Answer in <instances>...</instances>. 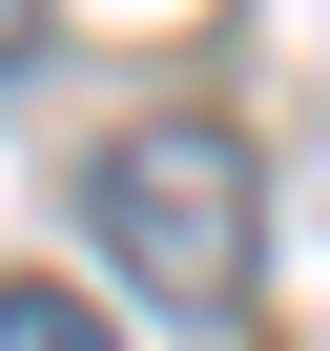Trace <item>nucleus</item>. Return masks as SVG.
<instances>
[{"label":"nucleus","mask_w":330,"mask_h":351,"mask_svg":"<svg viewBox=\"0 0 330 351\" xmlns=\"http://www.w3.org/2000/svg\"><path fill=\"white\" fill-rule=\"evenodd\" d=\"M83 228H103V269L144 289V310H248V145L227 124H124L103 165H83Z\"/></svg>","instance_id":"nucleus-1"},{"label":"nucleus","mask_w":330,"mask_h":351,"mask_svg":"<svg viewBox=\"0 0 330 351\" xmlns=\"http://www.w3.org/2000/svg\"><path fill=\"white\" fill-rule=\"evenodd\" d=\"M0 351H124V330H103L83 289H42V269H21V289H0Z\"/></svg>","instance_id":"nucleus-2"},{"label":"nucleus","mask_w":330,"mask_h":351,"mask_svg":"<svg viewBox=\"0 0 330 351\" xmlns=\"http://www.w3.org/2000/svg\"><path fill=\"white\" fill-rule=\"evenodd\" d=\"M0 62H21V0H0Z\"/></svg>","instance_id":"nucleus-3"}]
</instances>
